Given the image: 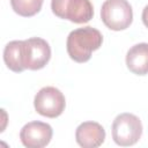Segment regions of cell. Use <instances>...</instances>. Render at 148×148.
<instances>
[{
	"mask_svg": "<svg viewBox=\"0 0 148 148\" xmlns=\"http://www.w3.org/2000/svg\"><path fill=\"white\" fill-rule=\"evenodd\" d=\"M103 36L99 30L92 27L75 29L67 36L66 49L69 58L76 62H87L91 58L92 51L102 46Z\"/></svg>",
	"mask_w": 148,
	"mask_h": 148,
	"instance_id": "cell-1",
	"label": "cell"
},
{
	"mask_svg": "<svg viewBox=\"0 0 148 148\" xmlns=\"http://www.w3.org/2000/svg\"><path fill=\"white\" fill-rule=\"evenodd\" d=\"M142 135V124L139 117L124 112L118 114L112 123V139L118 146L135 145Z\"/></svg>",
	"mask_w": 148,
	"mask_h": 148,
	"instance_id": "cell-2",
	"label": "cell"
},
{
	"mask_svg": "<svg viewBox=\"0 0 148 148\" xmlns=\"http://www.w3.org/2000/svg\"><path fill=\"white\" fill-rule=\"evenodd\" d=\"M101 18L111 30H125L133 21L132 6L127 0H105L101 8Z\"/></svg>",
	"mask_w": 148,
	"mask_h": 148,
	"instance_id": "cell-3",
	"label": "cell"
},
{
	"mask_svg": "<svg viewBox=\"0 0 148 148\" xmlns=\"http://www.w3.org/2000/svg\"><path fill=\"white\" fill-rule=\"evenodd\" d=\"M51 9L56 16L73 23H87L94 16L90 0H51Z\"/></svg>",
	"mask_w": 148,
	"mask_h": 148,
	"instance_id": "cell-4",
	"label": "cell"
},
{
	"mask_svg": "<svg viewBox=\"0 0 148 148\" xmlns=\"http://www.w3.org/2000/svg\"><path fill=\"white\" fill-rule=\"evenodd\" d=\"M34 106L37 113L47 118L59 117L66 106L64 94L56 87L42 88L34 98Z\"/></svg>",
	"mask_w": 148,
	"mask_h": 148,
	"instance_id": "cell-5",
	"label": "cell"
},
{
	"mask_svg": "<svg viewBox=\"0 0 148 148\" xmlns=\"http://www.w3.org/2000/svg\"><path fill=\"white\" fill-rule=\"evenodd\" d=\"M51 58L49 43L40 37L23 40V66L25 69L38 71L46 66Z\"/></svg>",
	"mask_w": 148,
	"mask_h": 148,
	"instance_id": "cell-6",
	"label": "cell"
},
{
	"mask_svg": "<svg viewBox=\"0 0 148 148\" xmlns=\"http://www.w3.org/2000/svg\"><path fill=\"white\" fill-rule=\"evenodd\" d=\"M52 135V127L49 124L38 120L25 124L20 132L21 142L28 148H43L47 146Z\"/></svg>",
	"mask_w": 148,
	"mask_h": 148,
	"instance_id": "cell-7",
	"label": "cell"
},
{
	"mask_svg": "<svg viewBox=\"0 0 148 148\" xmlns=\"http://www.w3.org/2000/svg\"><path fill=\"white\" fill-rule=\"evenodd\" d=\"M75 139L83 148H96L104 142L105 131L103 126L96 121H84L76 127Z\"/></svg>",
	"mask_w": 148,
	"mask_h": 148,
	"instance_id": "cell-8",
	"label": "cell"
},
{
	"mask_svg": "<svg viewBox=\"0 0 148 148\" xmlns=\"http://www.w3.org/2000/svg\"><path fill=\"white\" fill-rule=\"evenodd\" d=\"M126 66L136 75L148 74V43L135 44L127 51Z\"/></svg>",
	"mask_w": 148,
	"mask_h": 148,
	"instance_id": "cell-9",
	"label": "cell"
},
{
	"mask_svg": "<svg viewBox=\"0 0 148 148\" xmlns=\"http://www.w3.org/2000/svg\"><path fill=\"white\" fill-rule=\"evenodd\" d=\"M3 61L15 73H21L25 69L23 66V40H12L5 46Z\"/></svg>",
	"mask_w": 148,
	"mask_h": 148,
	"instance_id": "cell-10",
	"label": "cell"
},
{
	"mask_svg": "<svg viewBox=\"0 0 148 148\" xmlns=\"http://www.w3.org/2000/svg\"><path fill=\"white\" fill-rule=\"evenodd\" d=\"M44 0H10L13 10L23 17H31L39 13Z\"/></svg>",
	"mask_w": 148,
	"mask_h": 148,
	"instance_id": "cell-11",
	"label": "cell"
},
{
	"mask_svg": "<svg viewBox=\"0 0 148 148\" xmlns=\"http://www.w3.org/2000/svg\"><path fill=\"white\" fill-rule=\"evenodd\" d=\"M142 22H143V24L148 28V5L143 8V10H142Z\"/></svg>",
	"mask_w": 148,
	"mask_h": 148,
	"instance_id": "cell-12",
	"label": "cell"
}]
</instances>
